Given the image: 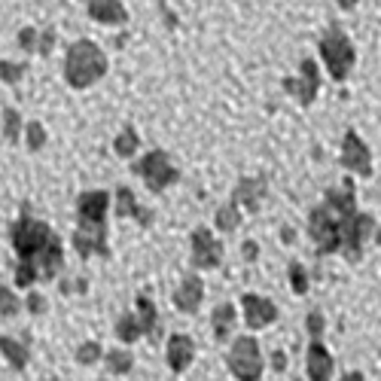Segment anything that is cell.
Instances as JSON below:
<instances>
[{
    "instance_id": "obj_1",
    "label": "cell",
    "mask_w": 381,
    "mask_h": 381,
    "mask_svg": "<svg viewBox=\"0 0 381 381\" xmlns=\"http://www.w3.org/2000/svg\"><path fill=\"white\" fill-rule=\"evenodd\" d=\"M372 229V217L357 213L354 208V180H345L342 193H326V204L311 211L308 232L320 254L345 250L351 263L363 254V235Z\"/></svg>"
},
{
    "instance_id": "obj_2",
    "label": "cell",
    "mask_w": 381,
    "mask_h": 381,
    "mask_svg": "<svg viewBox=\"0 0 381 381\" xmlns=\"http://www.w3.org/2000/svg\"><path fill=\"white\" fill-rule=\"evenodd\" d=\"M104 71H107V58L91 40H76L71 49H67L64 80L71 82L73 89H86L91 82H98L104 76Z\"/></svg>"
},
{
    "instance_id": "obj_3",
    "label": "cell",
    "mask_w": 381,
    "mask_h": 381,
    "mask_svg": "<svg viewBox=\"0 0 381 381\" xmlns=\"http://www.w3.org/2000/svg\"><path fill=\"white\" fill-rule=\"evenodd\" d=\"M52 238H55V235H52V229L46 226L43 220H30L28 213L21 220H15L12 229H10V241H12L19 259H34Z\"/></svg>"
},
{
    "instance_id": "obj_4",
    "label": "cell",
    "mask_w": 381,
    "mask_h": 381,
    "mask_svg": "<svg viewBox=\"0 0 381 381\" xmlns=\"http://www.w3.org/2000/svg\"><path fill=\"white\" fill-rule=\"evenodd\" d=\"M320 55H324L326 67H330V76L333 80H345L351 73V67H354V46L345 34H342L339 28H330L324 34V40H320Z\"/></svg>"
},
{
    "instance_id": "obj_5",
    "label": "cell",
    "mask_w": 381,
    "mask_h": 381,
    "mask_svg": "<svg viewBox=\"0 0 381 381\" xmlns=\"http://www.w3.org/2000/svg\"><path fill=\"white\" fill-rule=\"evenodd\" d=\"M229 369L238 381H259V375H263V354H259L254 335L235 339L232 354H229Z\"/></svg>"
},
{
    "instance_id": "obj_6",
    "label": "cell",
    "mask_w": 381,
    "mask_h": 381,
    "mask_svg": "<svg viewBox=\"0 0 381 381\" xmlns=\"http://www.w3.org/2000/svg\"><path fill=\"white\" fill-rule=\"evenodd\" d=\"M134 174H141L143 180H147V186L152 193H162L165 186H171L174 180H177V168L168 162L165 152H150V156H143L141 162L134 165Z\"/></svg>"
},
{
    "instance_id": "obj_7",
    "label": "cell",
    "mask_w": 381,
    "mask_h": 381,
    "mask_svg": "<svg viewBox=\"0 0 381 381\" xmlns=\"http://www.w3.org/2000/svg\"><path fill=\"white\" fill-rule=\"evenodd\" d=\"M223 259V247L217 238H211L208 229H195L193 232V265L195 269H217Z\"/></svg>"
},
{
    "instance_id": "obj_8",
    "label": "cell",
    "mask_w": 381,
    "mask_h": 381,
    "mask_svg": "<svg viewBox=\"0 0 381 381\" xmlns=\"http://www.w3.org/2000/svg\"><path fill=\"white\" fill-rule=\"evenodd\" d=\"M342 165H345L348 171L360 174V177H369V174H372L369 150H366V143L354 132H348L345 134V143H342Z\"/></svg>"
},
{
    "instance_id": "obj_9",
    "label": "cell",
    "mask_w": 381,
    "mask_h": 381,
    "mask_svg": "<svg viewBox=\"0 0 381 381\" xmlns=\"http://www.w3.org/2000/svg\"><path fill=\"white\" fill-rule=\"evenodd\" d=\"M107 208H110V195L95 189V193H82L76 202V213H80V226H104Z\"/></svg>"
},
{
    "instance_id": "obj_10",
    "label": "cell",
    "mask_w": 381,
    "mask_h": 381,
    "mask_svg": "<svg viewBox=\"0 0 381 381\" xmlns=\"http://www.w3.org/2000/svg\"><path fill=\"white\" fill-rule=\"evenodd\" d=\"M73 247L80 256H91V254H101L107 256V226H80L73 232Z\"/></svg>"
},
{
    "instance_id": "obj_11",
    "label": "cell",
    "mask_w": 381,
    "mask_h": 381,
    "mask_svg": "<svg viewBox=\"0 0 381 381\" xmlns=\"http://www.w3.org/2000/svg\"><path fill=\"white\" fill-rule=\"evenodd\" d=\"M28 263L37 265V278H40V281H52V278H55V274L61 272V265H64V254H61L58 238H52V241L40 250V254H37L34 259H28Z\"/></svg>"
},
{
    "instance_id": "obj_12",
    "label": "cell",
    "mask_w": 381,
    "mask_h": 381,
    "mask_svg": "<svg viewBox=\"0 0 381 381\" xmlns=\"http://www.w3.org/2000/svg\"><path fill=\"white\" fill-rule=\"evenodd\" d=\"M287 91H293L296 98H299L302 104H311L317 95V64L311 58L302 61V80H287L284 82Z\"/></svg>"
},
{
    "instance_id": "obj_13",
    "label": "cell",
    "mask_w": 381,
    "mask_h": 381,
    "mask_svg": "<svg viewBox=\"0 0 381 381\" xmlns=\"http://www.w3.org/2000/svg\"><path fill=\"white\" fill-rule=\"evenodd\" d=\"M244 314H247V326L250 330H263L278 317V308L269 299H259V296H244Z\"/></svg>"
},
{
    "instance_id": "obj_14",
    "label": "cell",
    "mask_w": 381,
    "mask_h": 381,
    "mask_svg": "<svg viewBox=\"0 0 381 381\" xmlns=\"http://www.w3.org/2000/svg\"><path fill=\"white\" fill-rule=\"evenodd\" d=\"M195 357V345L189 335H171L168 339V366H171L174 372H186V366L193 363Z\"/></svg>"
},
{
    "instance_id": "obj_15",
    "label": "cell",
    "mask_w": 381,
    "mask_h": 381,
    "mask_svg": "<svg viewBox=\"0 0 381 381\" xmlns=\"http://www.w3.org/2000/svg\"><path fill=\"white\" fill-rule=\"evenodd\" d=\"M202 293H204L202 281H198L195 274H189V278L180 284L177 293H174V308H177V311H186V314H195L198 305H202Z\"/></svg>"
},
{
    "instance_id": "obj_16",
    "label": "cell",
    "mask_w": 381,
    "mask_h": 381,
    "mask_svg": "<svg viewBox=\"0 0 381 381\" xmlns=\"http://www.w3.org/2000/svg\"><path fill=\"white\" fill-rule=\"evenodd\" d=\"M305 366H308V378L311 381H330L333 375V354L324 345H311L305 354Z\"/></svg>"
},
{
    "instance_id": "obj_17",
    "label": "cell",
    "mask_w": 381,
    "mask_h": 381,
    "mask_svg": "<svg viewBox=\"0 0 381 381\" xmlns=\"http://www.w3.org/2000/svg\"><path fill=\"white\" fill-rule=\"evenodd\" d=\"M89 15L101 25H122L128 19L122 0H89Z\"/></svg>"
},
{
    "instance_id": "obj_18",
    "label": "cell",
    "mask_w": 381,
    "mask_h": 381,
    "mask_svg": "<svg viewBox=\"0 0 381 381\" xmlns=\"http://www.w3.org/2000/svg\"><path fill=\"white\" fill-rule=\"evenodd\" d=\"M263 193H265V183L263 180H241L238 186H235V204H247L250 211H256Z\"/></svg>"
},
{
    "instance_id": "obj_19",
    "label": "cell",
    "mask_w": 381,
    "mask_h": 381,
    "mask_svg": "<svg viewBox=\"0 0 381 381\" xmlns=\"http://www.w3.org/2000/svg\"><path fill=\"white\" fill-rule=\"evenodd\" d=\"M211 320H213V333H217V339H226L229 330L235 326V305H229V302L217 305V308H213V314H211Z\"/></svg>"
},
{
    "instance_id": "obj_20",
    "label": "cell",
    "mask_w": 381,
    "mask_h": 381,
    "mask_svg": "<svg viewBox=\"0 0 381 381\" xmlns=\"http://www.w3.org/2000/svg\"><path fill=\"white\" fill-rule=\"evenodd\" d=\"M116 217H141L143 226L150 223V213L137 208V204H134V195L128 193V189H119V193H116Z\"/></svg>"
},
{
    "instance_id": "obj_21",
    "label": "cell",
    "mask_w": 381,
    "mask_h": 381,
    "mask_svg": "<svg viewBox=\"0 0 381 381\" xmlns=\"http://www.w3.org/2000/svg\"><path fill=\"white\" fill-rule=\"evenodd\" d=\"M0 354L10 360L12 369H25V366H28V351L21 348L15 339H6V335H0Z\"/></svg>"
},
{
    "instance_id": "obj_22",
    "label": "cell",
    "mask_w": 381,
    "mask_h": 381,
    "mask_svg": "<svg viewBox=\"0 0 381 381\" xmlns=\"http://www.w3.org/2000/svg\"><path fill=\"white\" fill-rule=\"evenodd\" d=\"M143 333H147V326L141 324V317H137V314H125V317L119 320V326H116V335H119L122 342H125V345L137 342Z\"/></svg>"
},
{
    "instance_id": "obj_23",
    "label": "cell",
    "mask_w": 381,
    "mask_h": 381,
    "mask_svg": "<svg viewBox=\"0 0 381 381\" xmlns=\"http://www.w3.org/2000/svg\"><path fill=\"white\" fill-rule=\"evenodd\" d=\"M132 363H134L132 351H110V354H107V369H110L113 375L128 372V369H132Z\"/></svg>"
},
{
    "instance_id": "obj_24",
    "label": "cell",
    "mask_w": 381,
    "mask_h": 381,
    "mask_svg": "<svg viewBox=\"0 0 381 381\" xmlns=\"http://www.w3.org/2000/svg\"><path fill=\"white\" fill-rule=\"evenodd\" d=\"M241 223V213L235 204H226V208L217 211V229H223V232H232V229H238Z\"/></svg>"
},
{
    "instance_id": "obj_25",
    "label": "cell",
    "mask_w": 381,
    "mask_h": 381,
    "mask_svg": "<svg viewBox=\"0 0 381 381\" xmlns=\"http://www.w3.org/2000/svg\"><path fill=\"white\" fill-rule=\"evenodd\" d=\"M137 143H141V141H137V132L125 128V132L116 137V143H113V147H116L119 156H134V152H137Z\"/></svg>"
},
{
    "instance_id": "obj_26",
    "label": "cell",
    "mask_w": 381,
    "mask_h": 381,
    "mask_svg": "<svg viewBox=\"0 0 381 381\" xmlns=\"http://www.w3.org/2000/svg\"><path fill=\"white\" fill-rule=\"evenodd\" d=\"M34 281H40V278H37V265L28 263V259H19V269H15V284H19V287H30Z\"/></svg>"
},
{
    "instance_id": "obj_27",
    "label": "cell",
    "mask_w": 381,
    "mask_h": 381,
    "mask_svg": "<svg viewBox=\"0 0 381 381\" xmlns=\"http://www.w3.org/2000/svg\"><path fill=\"white\" fill-rule=\"evenodd\" d=\"M19 299H15V293L10 287H0V314L3 317H12V314H19Z\"/></svg>"
},
{
    "instance_id": "obj_28",
    "label": "cell",
    "mask_w": 381,
    "mask_h": 381,
    "mask_svg": "<svg viewBox=\"0 0 381 381\" xmlns=\"http://www.w3.org/2000/svg\"><path fill=\"white\" fill-rule=\"evenodd\" d=\"M19 128H21V119L15 110H6L3 113V134L6 141H19Z\"/></svg>"
},
{
    "instance_id": "obj_29",
    "label": "cell",
    "mask_w": 381,
    "mask_h": 381,
    "mask_svg": "<svg viewBox=\"0 0 381 381\" xmlns=\"http://www.w3.org/2000/svg\"><path fill=\"white\" fill-rule=\"evenodd\" d=\"M25 76V64H12V61H0V80L3 82H19Z\"/></svg>"
},
{
    "instance_id": "obj_30",
    "label": "cell",
    "mask_w": 381,
    "mask_h": 381,
    "mask_svg": "<svg viewBox=\"0 0 381 381\" xmlns=\"http://www.w3.org/2000/svg\"><path fill=\"white\" fill-rule=\"evenodd\" d=\"M43 143H46V128L40 125V122H30V125H28V147L40 150Z\"/></svg>"
},
{
    "instance_id": "obj_31",
    "label": "cell",
    "mask_w": 381,
    "mask_h": 381,
    "mask_svg": "<svg viewBox=\"0 0 381 381\" xmlns=\"http://www.w3.org/2000/svg\"><path fill=\"white\" fill-rule=\"evenodd\" d=\"M98 357H101V348H98L95 342H86V345L76 351V360H80L82 366H91V363L98 360Z\"/></svg>"
},
{
    "instance_id": "obj_32",
    "label": "cell",
    "mask_w": 381,
    "mask_h": 381,
    "mask_svg": "<svg viewBox=\"0 0 381 381\" xmlns=\"http://www.w3.org/2000/svg\"><path fill=\"white\" fill-rule=\"evenodd\" d=\"M19 43H21V49H25V52H37V30L34 28H25L19 34Z\"/></svg>"
},
{
    "instance_id": "obj_33",
    "label": "cell",
    "mask_w": 381,
    "mask_h": 381,
    "mask_svg": "<svg viewBox=\"0 0 381 381\" xmlns=\"http://www.w3.org/2000/svg\"><path fill=\"white\" fill-rule=\"evenodd\" d=\"M290 274H293V290H296V293H305V290H308V281H305L302 265H293V269H290Z\"/></svg>"
},
{
    "instance_id": "obj_34",
    "label": "cell",
    "mask_w": 381,
    "mask_h": 381,
    "mask_svg": "<svg viewBox=\"0 0 381 381\" xmlns=\"http://www.w3.org/2000/svg\"><path fill=\"white\" fill-rule=\"evenodd\" d=\"M52 43H55V30H46L40 40H37V52H40V55H49Z\"/></svg>"
},
{
    "instance_id": "obj_35",
    "label": "cell",
    "mask_w": 381,
    "mask_h": 381,
    "mask_svg": "<svg viewBox=\"0 0 381 381\" xmlns=\"http://www.w3.org/2000/svg\"><path fill=\"white\" fill-rule=\"evenodd\" d=\"M28 311H34V314H43V311H46V299H43V296L30 293V296H28Z\"/></svg>"
},
{
    "instance_id": "obj_36",
    "label": "cell",
    "mask_w": 381,
    "mask_h": 381,
    "mask_svg": "<svg viewBox=\"0 0 381 381\" xmlns=\"http://www.w3.org/2000/svg\"><path fill=\"white\" fill-rule=\"evenodd\" d=\"M305 324H308V333H311V335H320V333H324V317H320V314H311L308 320H305Z\"/></svg>"
},
{
    "instance_id": "obj_37",
    "label": "cell",
    "mask_w": 381,
    "mask_h": 381,
    "mask_svg": "<svg viewBox=\"0 0 381 381\" xmlns=\"http://www.w3.org/2000/svg\"><path fill=\"white\" fill-rule=\"evenodd\" d=\"M244 256H247V259H256V244H254V241L244 244Z\"/></svg>"
},
{
    "instance_id": "obj_38",
    "label": "cell",
    "mask_w": 381,
    "mask_h": 381,
    "mask_svg": "<svg viewBox=\"0 0 381 381\" xmlns=\"http://www.w3.org/2000/svg\"><path fill=\"white\" fill-rule=\"evenodd\" d=\"M274 369H287V357L284 354H274Z\"/></svg>"
},
{
    "instance_id": "obj_39",
    "label": "cell",
    "mask_w": 381,
    "mask_h": 381,
    "mask_svg": "<svg viewBox=\"0 0 381 381\" xmlns=\"http://www.w3.org/2000/svg\"><path fill=\"white\" fill-rule=\"evenodd\" d=\"M339 6H342V10H354L357 0H339Z\"/></svg>"
},
{
    "instance_id": "obj_40",
    "label": "cell",
    "mask_w": 381,
    "mask_h": 381,
    "mask_svg": "<svg viewBox=\"0 0 381 381\" xmlns=\"http://www.w3.org/2000/svg\"><path fill=\"white\" fill-rule=\"evenodd\" d=\"M342 381H363V375H360V372H348V375L342 378Z\"/></svg>"
},
{
    "instance_id": "obj_41",
    "label": "cell",
    "mask_w": 381,
    "mask_h": 381,
    "mask_svg": "<svg viewBox=\"0 0 381 381\" xmlns=\"http://www.w3.org/2000/svg\"><path fill=\"white\" fill-rule=\"evenodd\" d=\"M378 244H381V229H378Z\"/></svg>"
}]
</instances>
